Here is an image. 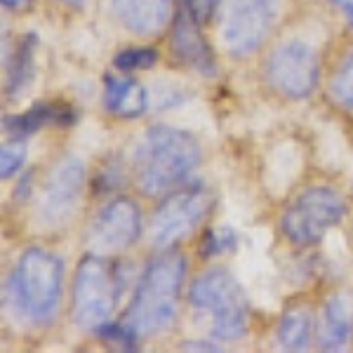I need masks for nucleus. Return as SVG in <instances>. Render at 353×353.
I'll list each match as a JSON object with an SVG mask.
<instances>
[{
	"label": "nucleus",
	"mask_w": 353,
	"mask_h": 353,
	"mask_svg": "<svg viewBox=\"0 0 353 353\" xmlns=\"http://www.w3.org/2000/svg\"><path fill=\"white\" fill-rule=\"evenodd\" d=\"M330 3H332L334 8L344 14V19L353 26V0H330Z\"/></svg>",
	"instance_id": "nucleus-25"
},
{
	"label": "nucleus",
	"mask_w": 353,
	"mask_h": 353,
	"mask_svg": "<svg viewBox=\"0 0 353 353\" xmlns=\"http://www.w3.org/2000/svg\"><path fill=\"white\" fill-rule=\"evenodd\" d=\"M313 339V316L309 309H292L278 323V346L283 351H306Z\"/></svg>",
	"instance_id": "nucleus-17"
},
{
	"label": "nucleus",
	"mask_w": 353,
	"mask_h": 353,
	"mask_svg": "<svg viewBox=\"0 0 353 353\" xmlns=\"http://www.w3.org/2000/svg\"><path fill=\"white\" fill-rule=\"evenodd\" d=\"M330 97L341 109L353 111V50L344 54V59L334 68L332 81H330Z\"/></svg>",
	"instance_id": "nucleus-19"
},
{
	"label": "nucleus",
	"mask_w": 353,
	"mask_h": 353,
	"mask_svg": "<svg viewBox=\"0 0 353 353\" xmlns=\"http://www.w3.org/2000/svg\"><path fill=\"white\" fill-rule=\"evenodd\" d=\"M111 5L116 19L141 38L161 33L172 17V0H111Z\"/></svg>",
	"instance_id": "nucleus-13"
},
{
	"label": "nucleus",
	"mask_w": 353,
	"mask_h": 353,
	"mask_svg": "<svg viewBox=\"0 0 353 353\" xmlns=\"http://www.w3.org/2000/svg\"><path fill=\"white\" fill-rule=\"evenodd\" d=\"M118 278L113 269H109L106 257L92 254L78 261L76 273L71 283V321L81 332H99L111 321V313L116 309Z\"/></svg>",
	"instance_id": "nucleus-5"
},
{
	"label": "nucleus",
	"mask_w": 353,
	"mask_h": 353,
	"mask_svg": "<svg viewBox=\"0 0 353 353\" xmlns=\"http://www.w3.org/2000/svg\"><path fill=\"white\" fill-rule=\"evenodd\" d=\"M26 161V144L24 139H10V144H3L0 149V176L10 179L19 172V168Z\"/></svg>",
	"instance_id": "nucleus-22"
},
{
	"label": "nucleus",
	"mask_w": 353,
	"mask_h": 353,
	"mask_svg": "<svg viewBox=\"0 0 353 353\" xmlns=\"http://www.w3.org/2000/svg\"><path fill=\"white\" fill-rule=\"evenodd\" d=\"M346 217V203L330 186H311L283 212L281 231L292 245L309 248Z\"/></svg>",
	"instance_id": "nucleus-7"
},
{
	"label": "nucleus",
	"mask_w": 353,
	"mask_h": 353,
	"mask_svg": "<svg viewBox=\"0 0 353 353\" xmlns=\"http://www.w3.org/2000/svg\"><path fill=\"white\" fill-rule=\"evenodd\" d=\"M158 64V52L151 48H130L113 57V66L118 71H139V68H153Z\"/></svg>",
	"instance_id": "nucleus-21"
},
{
	"label": "nucleus",
	"mask_w": 353,
	"mask_h": 353,
	"mask_svg": "<svg viewBox=\"0 0 353 353\" xmlns=\"http://www.w3.org/2000/svg\"><path fill=\"white\" fill-rule=\"evenodd\" d=\"M66 123H73V113L68 109H61V106L54 104H36L26 113H19V116H5L3 130L10 134V139H26L45 125Z\"/></svg>",
	"instance_id": "nucleus-16"
},
{
	"label": "nucleus",
	"mask_w": 353,
	"mask_h": 353,
	"mask_svg": "<svg viewBox=\"0 0 353 353\" xmlns=\"http://www.w3.org/2000/svg\"><path fill=\"white\" fill-rule=\"evenodd\" d=\"M64 5H71V8H81V5H85V0H61Z\"/></svg>",
	"instance_id": "nucleus-28"
},
{
	"label": "nucleus",
	"mask_w": 353,
	"mask_h": 353,
	"mask_svg": "<svg viewBox=\"0 0 353 353\" xmlns=\"http://www.w3.org/2000/svg\"><path fill=\"white\" fill-rule=\"evenodd\" d=\"M189 306L208 321L214 339H241L248 330V297L236 276L224 266H214L191 283Z\"/></svg>",
	"instance_id": "nucleus-4"
},
{
	"label": "nucleus",
	"mask_w": 353,
	"mask_h": 353,
	"mask_svg": "<svg viewBox=\"0 0 353 353\" xmlns=\"http://www.w3.org/2000/svg\"><path fill=\"white\" fill-rule=\"evenodd\" d=\"M85 189V165L81 158L66 156L52 168L36 203L41 229H59L76 214Z\"/></svg>",
	"instance_id": "nucleus-10"
},
{
	"label": "nucleus",
	"mask_w": 353,
	"mask_h": 353,
	"mask_svg": "<svg viewBox=\"0 0 353 353\" xmlns=\"http://www.w3.org/2000/svg\"><path fill=\"white\" fill-rule=\"evenodd\" d=\"M281 12L278 0H221L217 8L219 43L231 57L257 52Z\"/></svg>",
	"instance_id": "nucleus-6"
},
{
	"label": "nucleus",
	"mask_w": 353,
	"mask_h": 353,
	"mask_svg": "<svg viewBox=\"0 0 353 353\" xmlns=\"http://www.w3.org/2000/svg\"><path fill=\"white\" fill-rule=\"evenodd\" d=\"M99 334L104 341H109L111 346H116V349H123V351H134L137 349V339L132 332H130L128 327L123 325V323H106L104 327H99Z\"/></svg>",
	"instance_id": "nucleus-23"
},
{
	"label": "nucleus",
	"mask_w": 353,
	"mask_h": 353,
	"mask_svg": "<svg viewBox=\"0 0 353 353\" xmlns=\"http://www.w3.org/2000/svg\"><path fill=\"white\" fill-rule=\"evenodd\" d=\"M181 349L184 351H221V346L210 344V341H186Z\"/></svg>",
	"instance_id": "nucleus-26"
},
{
	"label": "nucleus",
	"mask_w": 353,
	"mask_h": 353,
	"mask_svg": "<svg viewBox=\"0 0 353 353\" xmlns=\"http://www.w3.org/2000/svg\"><path fill=\"white\" fill-rule=\"evenodd\" d=\"M212 208V196L203 189H181L172 191L158 205L151 217L149 241L156 250H170L184 238H189L193 229L203 221Z\"/></svg>",
	"instance_id": "nucleus-9"
},
{
	"label": "nucleus",
	"mask_w": 353,
	"mask_h": 353,
	"mask_svg": "<svg viewBox=\"0 0 353 353\" xmlns=\"http://www.w3.org/2000/svg\"><path fill=\"white\" fill-rule=\"evenodd\" d=\"M353 339V292L332 294L323 309L321 327H318V349L344 351Z\"/></svg>",
	"instance_id": "nucleus-14"
},
{
	"label": "nucleus",
	"mask_w": 353,
	"mask_h": 353,
	"mask_svg": "<svg viewBox=\"0 0 353 353\" xmlns=\"http://www.w3.org/2000/svg\"><path fill=\"white\" fill-rule=\"evenodd\" d=\"M141 236V214L134 201L113 198L97 212L85 236V245L92 254L113 257L130 250Z\"/></svg>",
	"instance_id": "nucleus-11"
},
{
	"label": "nucleus",
	"mask_w": 353,
	"mask_h": 353,
	"mask_svg": "<svg viewBox=\"0 0 353 353\" xmlns=\"http://www.w3.org/2000/svg\"><path fill=\"white\" fill-rule=\"evenodd\" d=\"M238 245V233L231 226H219V229L205 231L203 243H201V254L203 257H219L231 250H236Z\"/></svg>",
	"instance_id": "nucleus-20"
},
{
	"label": "nucleus",
	"mask_w": 353,
	"mask_h": 353,
	"mask_svg": "<svg viewBox=\"0 0 353 353\" xmlns=\"http://www.w3.org/2000/svg\"><path fill=\"white\" fill-rule=\"evenodd\" d=\"M181 8H184L198 24H205V21H210L212 14L217 12L219 0H181Z\"/></svg>",
	"instance_id": "nucleus-24"
},
{
	"label": "nucleus",
	"mask_w": 353,
	"mask_h": 353,
	"mask_svg": "<svg viewBox=\"0 0 353 353\" xmlns=\"http://www.w3.org/2000/svg\"><path fill=\"white\" fill-rule=\"evenodd\" d=\"M38 38L33 33H26L17 45L14 54L8 64V97H19L33 81V54H36Z\"/></svg>",
	"instance_id": "nucleus-18"
},
{
	"label": "nucleus",
	"mask_w": 353,
	"mask_h": 353,
	"mask_svg": "<svg viewBox=\"0 0 353 353\" xmlns=\"http://www.w3.org/2000/svg\"><path fill=\"white\" fill-rule=\"evenodd\" d=\"M201 165V146L189 132L170 125H153L132 151L137 186L146 196H168L179 189Z\"/></svg>",
	"instance_id": "nucleus-1"
},
{
	"label": "nucleus",
	"mask_w": 353,
	"mask_h": 353,
	"mask_svg": "<svg viewBox=\"0 0 353 353\" xmlns=\"http://www.w3.org/2000/svg\"><path fill=\"white\" fill-rule=\"evenodd\" d=\"M5 10H21L24 5H28L31 0H0Z\"/></svg>",
	"instance_id": "nucleus-27"
},
{
	"label": "nucleus",
	"mask_w": 353,
	"mask_h": 353,
	"mask_svg": "<svg viewBox=\"0 0 353 353\" xmlns=\"http://www.w3.org/2000/svg\"><path fill=\"white\" fill-rule=\"evenodd\" d=\"M64 264L54 252L28 248L21 252L5 285V304L19 321L45 327L54 321L61 304Z\"/></svg>",
	"instance_id": "nucleus-3"
},
{
	"label": "nucleus",
	"mask_w": 353,
	"mask_h": 353,
	"mask_svg": "<svg viewBox=\"0 0 353 353\" xmlns=\"http://www.w3.org/2000/svg\"><path fill=\"white\" fill-rule=\"evenodd\" d=\"M186 278V259L176 250H158L146 264L128 301L121 323L137 339L153 337L172 325L179 306V292Z\"/></svg>",
	"instance_id": "nucleus-2"
},
{
	"label": "nucleus",
	"mask_w": 353,
	"mask_h": 353,
	"mask_svg": "<svg viewBox=\"0 0 353 353\" xmlns=\"http://www.w3.org/2000/svg\"><path fill=\"white\" fill-rule=\"evenodd\" d=\"M170 50H172L174 59H179L184 66L203 73V76H214V73H217L212 50H210L208 41L203 38L201 28H198V21L193 19L184 8L174 14Z\"/></svg>",
	"instance_id": "nucleus-12"
},
{
	"label": "nucleus",
	"mask_w": 353,
	"mask_h": 353,
	"mask_svg": "<svg viewBox=\"0 0 353 353\" xmlns=\"http://www.w3.org/2000/svg\"><path fill=\"white\" fill-rule=\"evenodd\" d=\"M264 81L283 99L301 101L316 92L321 81V61L304 41H285L273 48L264 64Z\"/></svg>",
	"instance_id": "nucleus-8"
},
{
	"label": "nucleus",
	"mask_w": 353,
	"mask_h": 353,
	"mask_svg": "<svg viewBox=\"0 0 353 353\" xmlns=\"http://www.w3.org/2000/svg\"><path fill=\"white\" fill-rule=\"evenodd\" d=\"M104 106L111 116L123 118V121H134L149 109V94L144 85L137 83L134 78H104Z\"/></svg>",
	"instance_id": "nucleus-15"
}]
</instances>
